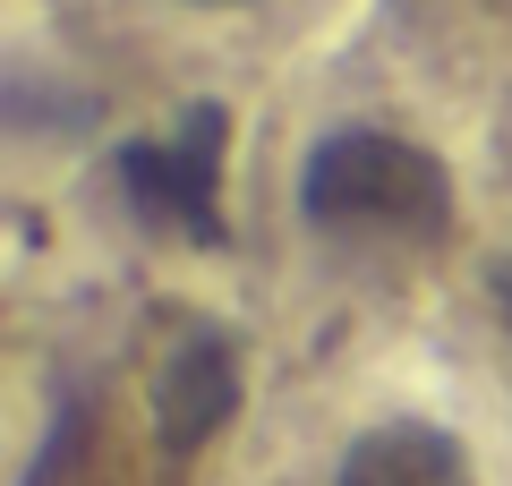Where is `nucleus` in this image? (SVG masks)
Listing matches in <instances>:
<instances>
[{"instance_id":"obj_1","label":"nucleus","mask_w":512,"mask_h":486,"mask_svg":"<svg viewBox=\"0 0 512 486\" xmlns=\"http://www.w3.org/2000/svg\"><path fill=\"white\" fill-rule=\"evenodd\" d=\"M214 486H512V367L427 299H342L239 410Z\"/></svg>"},{"instance_id":"obj_2","label":"nucleus","mask_w":512,"mask_h":486,"mask_svg":"<svg viewBox=\"0 0 512 486\" xmlns=\"http://www.w3.org/2000/svg\"><path fill=\"white\" fill-rule=\"evenodd\" d=\"M282 214L316 248L342 239V282H359L350 299H419L436 248H453L470 222L444 137L359 94H342L333 120H308L282 145Z\"/></svg>"},{"instance_id":"obj_3","label":"nucleus","mask_w":512,"mask_h":486,"mask_svg":"<svg viewBox=\"0 0 512 486\" xmlns=\"http://www.w3.org/2000/svg\"><path fill=\"white\" fill-rule=\"evenodd\" d=\"M137 43L163 60H205V69H248L282 60L299 35L333 18V0H111Z\"/></svg>"}]
</instances>
